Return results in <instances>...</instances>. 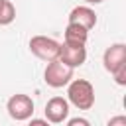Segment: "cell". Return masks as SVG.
Segmentation results:
<instances>
[{
    "label": "cell",
    "instance_id": "obj_1",
    "mask_svg": "<svg viewBox=\"0 0 126 126\" xmlns=\"http://www.w3.org/2000/svg\"><path fill=\"white\" fill-rule=\"evenodd\" d=\"M67 100L79 110H91L94 104V87L87 79H71L67 83Z\"/></svg>",
    "mask_w": 126,
    "mask_h": 126
},
{
    "label": "cell",
    "instance_id": "obj_2",
    "mask_svg": "<svg viewBox=\"0 0 126 126\" xmlns=\"http://www.w3.org/2000/svg\"><path fill=\"white\" fill-rule=\"evenodd\" d=\"M73 67L61 63L59 59H51L47 61L45 65V71H43V81L51 87V89H61V87H67V83L73 79Z\"/></svg>",
    "mask_w": 126,
    "mask_h": 126
},
{
    "label": "cell",
    "instance_id": "obj_3",
    "mask_svg": "<svg viewBox=\"0 0 126 126\" xmlns=\"http://www.w3.org/2000/svg\"><path fill=\"white\" fill-rule=\"evenodd\" d=\"M6 110L10 114L12 120H18V122H24L28 118H32L33 114V100L30 94H24V93H16L8 98L6 102Z\"/></svg>",
    "mask_w": 126,
    "mask_h": 126
},
{
    "label": "cell",
    "instance_id": "obj_4",
    "mask_svg": "<svg viewBox=\"0 0 126 126\" xmlns=\"http://www.w3.org/2000/svg\"><path fill=\"white\" fill-rule=\"evenodd\" d=\"M57 59L73 69L81 67L85 61H87V47L85 43H73V41H63L59 43V53H57Z\"/></svg>",
    "mask_w": 126,
    "mask_h": 126
},
{
    "label": "cell",
    "instance_id": "obj_5",
    "mask_svg": "<svg viewBox=\"0 0 126 126\" xmlns=\"http://www.w3.org/2000/svg\"><path fill=\"white\" fill-rule=\"evenodd\" d=\"M30 51L41 59V61H51V59H57V53H59V41H55L53 37H47V35H33L30 39Z\"/></svg>",
    "mask_w": 126,
    "mask_h": 126
},
{
    "label": "cell",
    "instance_id": "obj_6",
    "mask_svg": "<svg viewBox=\"0 0 126 126\" xmlns=\"http://www.w3.org/2000/svg\"><path fill=\"white\" fill-rule=\"evenodd\" d=\"M45 118L51 124H63L69 118V100L63 96H51L45 102Z\"/></svg>",
    "mask_w": 126,
    "mask_h": 126
},
{
    "label": "cell",
    "instance_id": "obj_7",
    "mask_svg": "<svg viewBox=\"0 0 126 126\" xmlns=\"http://www.w3.org/2000/svg\"><path fill=\"white\" fill-rule=\"evenodd\" d=\"M102 65L108 73L116 71L118 67L126 65V45L124 43H112L102 53Z\"/></svg>",
    "mask_w": 126,
    "mask_h": 126
},
{
    "label": "cell",
    "instance_id": "obj_8",
    "mask_svg": "<svg viewBox=\"0 0 126 126\" xmlns=\"http://www.w3.org/2000/svg\"><path fill=\"white\" fill-rule=\"evenodd\" d=\"M67 18H69V22L79 24V26H83L87 30H93L96 26V14H94V10L91 6H75L69 12Z\"/></svg>",
    "mask_w": 126,
    "mask_h": 126
},
{
    "label": "cell",
    "instance_id": "obj_9",
    "mask_svg": "<svg viewBox=\"0 0 126 126\" xmlns=\"http://www.w3.org/2000/svg\"><path fill=\"white\" fill-rule=\"evenodd\" d=\"M89 39V30L79 26V24H73L69 22L67 28H65V41H73V43H87Z\"/></svg>",
    "mask_w": 126,
    "mask_h": 126
},
{
    "label": "cell",
    "instance_id": "obj_10",
    "mask_svg": "<svg viewBox=\"0 0 126 126\" xmlns=\"http://www.w3.org/2000/svg\"><path fill=\"white\" fill-rule=\"evenodd\" d=\"M16 20V8L10 0H0V26H8Z\"/></svg>",
    "mask_w": 126,
    "mask_h": 126
},
{
    "label": "cell",
    "instance_id": "obj_11",
    "mask_svg": "<svg viewBox=\"0 0 126 126\" xmlns=\"http://www.w3.org/2000/svg\"><path fill=\"white\" fill-rule=\"evenodd\" d=\"M110 75H112V79H114V83H116V85H120V87H124V85H126V65L118 67V69H116V71H112Z\"/></svg>",
    "mask_w": 126,
    "mask_h": 126
},
{
    "label": "cell",
    "instance_id": "obj_12",
    "mask_svg": "<svg viewBox=\"0 0 126 126\" xmlns=\"http://www.w3.org/2000/svg\"><path fill=\"white\" fill-rule=\"evenodd\" d=\"M67 124H69V126H89L91 122H89L87 118H69Z\"/></svg>",
    "mask_w": 126,
    "mask_h": 126
},
{
    "label": "cell",
    "instance_id": "obj_13",
    "mask_svg": "<svg viewBox=\"0 0 126 126\" xmlns=\"http://www.w3.org/2000/svg\"><path fill=\"white\" fill-rule=\"evenodd\" d=\"M108 126H126V116H114V118H110Z\"/></svg>",
    "mask_w": 126,
    "mask_h": 126
},
{
    "label": "cell",
    "instance_id": "obj_14",
    "mask_svg": "<svg viewBox=\"0 0 126 126\" xmlns=\"http://www.w3.org/2000/svg\"><path fill=\"white\" fill-rule=\"evenodd\" d=\"M30 124L32 126H47V118H32Z\"/></svg>",
    "mask_w": 126,
    "mask_h": 126
},
{
    "label": "cell",
    "instance_id": "obj_15",
    "mask_svg": "<svg viewBox=\"0 0 126 126\" xmlns=\"http://www.w3.org/2000/svg\"><path fill=\"white\" fill-rule=\"evenodd\" d=\"M87 4H100V2H104V0H85Z\"/></svg>",
    "mask_w": 126,
    "mask_h": 126
}]
</instances>
